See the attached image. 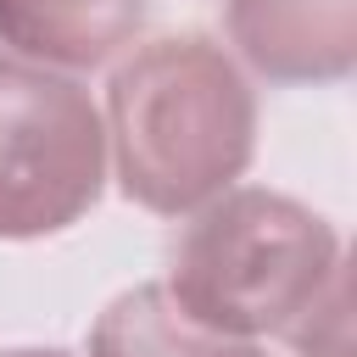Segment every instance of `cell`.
Wrapping results in <instances>:
<instances>
[{
    "mask_svg": "<svg viewBox=\"0 0 357 357\" xmlns=\"http://www.w3.org/2000/svg\"><path fill=\"white\" fill-rule=\"evenodd\" d=\"M0 357H67V351H56V346H11Z\"/></svg>",
    "mask_w": 357,
    "mask_h": 357,
    "instance_id": "obj_7",
    "label": "cell"
},
{
    "mask_svg": "<svg viewBox=\"0 0 357 357\" xmlns=\"http://www.w3.org/2000/svg\"><path fill=\"white\" fill-rule=\"evenodd\" d=\"M106 173V123L89 89L17 56L0 61V240L73 229Z\"/></svg>",
    "mask_w": 357,
    "mask_h": 357,
    "instance_id": "obj_3",
    "label": "cell"
},
{
    "mask_svg": "<svg viewBox=\"0 0 357 357\" xmlns=\"http://www.w3.org/2000/svg\"><path fill=\"white\" fill-rule=\"evenodd\" d=\"M229 45L268 84H340L357 67V0H229Z\"/></svg>",
    "mask_w": 357,
    "mask_h": 357,
    "instance_id": "obj_4",
    "label": "cell"
},
{
    "mask_svg": "<svg viewBox=\"0 0 357 357\" xmlns=\"http://www.w3.org/2000/svg\"><path fill=\"white\" fill-rule=\"evenodd\" d=\"M100 123L117 190L156 218L201 212L257 156V89L206 33L128 50L112 67Z\"/></svg>",
    "mask_w": 357,
    "mask_h": 357,
    "instance_id": "obj_2",
    "label": "cell"
},
{
    "mask_svg": "<svg viewBox=\"0 0 357 357\" xmlns=\"http://www.w3.org/2000/svg\"><path fill=\"white\" fill-rule=\"evenodd\" d=\"M151 0H0V45L50 73L106 67L145 28Z\"/></svg>",
    "mask_w": 357,
    "mask_h": 357,
    "instance_id": "obj_5",
    "label": "cell"
},
{
    "mask_svg": "<svg viewBox=\"0 0 357 357\" xmlns=\"http://www.w3.org/2000/svg\"><path fill=\"white\" fill-rule=\"evenodd\" d=\"M89 357H262V346L195 324L167 296V284H134L100 307L89 329Z\"/></svg>",
    "mask_w": 357,
    "mask_h": 357,
    "instance_id": "obj_6",
    "label": "cell"
},
{
    "mask_svg": "<svg viewBox=\"0 0 357 357\" xmlns=\"http://www.w3.org/2000/svg\"><path fill=\"white\" fill-rule=\"evenodd\" d=\"M162 284L229 340L284 335L301 357H351L340 234L296 195L234 184L190 212Z\"/></svg>",
    "mask_w": 357,
    "mask_h": 357,
    "instance_id": "obj_1",
    "label": "cell"
}]
</instances>
